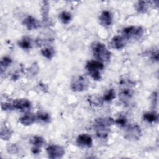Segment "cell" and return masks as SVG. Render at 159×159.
<instances>
[{"label": "cell", "mask_w": 159, "mask_h": 159, "mask_svg": "<svg viewBox=\"0 0 159 159\" xmlns=\"http://www.w3.org/2000/svg\"><path fill=\"white\" fill-rule=\"evenodd\" d=\"M114 124V120L111 117H100L94 120V128L97 136L99 138H106L109 133V127Z\"/></svg>", "instance_id": "1"}, {"label": "cell", "mask_w": 159, "mask_h": 159, "mask_svg": "<svg viewBox=\"0 0 159 159\" xmlns=\"http://www.w3.org/2000/svg\"><path fill=\"white\" fill-rule=\"evenodd\" d=\"M91 49L95 58L101 62L108 61L111 58V52L106 45L99 42H94L91 44Z\"/></svg>", "instance_id": "2"}, {"label": "cell", "mask_w": 159, "mask_h": 159, "mask_svg": "<svg viewBox=\"0 0 159 159\" xmlns=\"http://www.w3.org/2000/svg\"><path fill=\"white\" fill-rule=\"evenodd\" d=\"M104 68V65L98 60L89 61L86 65V69L90 76L96 81H99L101 78V71Z\"/></svg>", "instance_id": "3"}, {"label": "cell", "mask_w": 159, "mask_h": 159, "mask_svg": "<svg viewBox=\"0 0 159 159\" xmlns=\"http://www.w3.org/2000/svg\"><path fill=\"white\" fill-rule=\"evenodd\" d=\"M144 32V29L141 26H129L122 30V36L127 41L131 39H137L140 38Z\"/></svg>", "instance_id": "4"}, {"label": "cell", "mask_w": 159, "mask_h": 159, "mask_svg": "<svg viewBox=\"0 0 159 159\" xmlns=\"http://www.w3.org/2000/svg\"><path fill=\"white\" fill-rule=\"evenodd\" d=\"M88 79L83 76H78L75 78L71 81V88L73 91H83L85 90L88 86Z\"/></svg>", "instance_id": "5"}, {"label": "cell", "mask_w": 159, "mask_h": 159, "mask_svg": "<svg viewBox=\"0 0 159 159\" xmlns=\"http://www.w3.org/2000/svg\"><path fill=\"white\" fill-rule=\"evenodd\" d=\"M47 155L49 158L55 159L60 158L65 154L64 148L60 145H52L48 146L46 149Z\"/></svg>", "instance_id": "6"}, {"label": "cell", "mask_w": 159, "mask_h": 159, "mask_svg": "<svg viewBox=\"0 0 159 159\" xmlns=\"http://www.w3.org/2000/svg\"><path fill=\"white\" fill-rule=\"evenodd\" d=\"M142 135L140 127L137 125L129 126L125 132V137L130 140H139Z\"/></svg>", "instance_id": "7"}, {"label": "cell", "mask_w": 159, "mask_h": 159, "mask_svg": "<svg viewBox=\"0 0 159 159\" xmlns=\"http://www.w3.org/2000/svg\"><path fill=\"white\" fill-rule=\"evenodd\" d=\"M133 85H129V86H124L120 89L119 93V99L124 103L127 104L132 98L134 96V91L131 89V86Z\"/></svg>", "instance_id": "8"}, {"label": "cell", "mask_w": 159, "mask_h": 159, "mask_svg": "<svg viewBox=\"0 0 159 159\" xmlns=\"http://www.w3.org/2000/svg\"><path fill=\"white\" fill-rule=\"evenodd\" d=\"M14 109L19 110L20 111H27L30 109L32 104L30 101L27 99H16L12 103Z\"/></svg>", "instance_id": "9"}, {"label": "cell", "mask_w": 159, "mask_h": 159, "mask_svg": "<svg viewBox=\"0 0 159 159\" xmlns=\"http://www.w3.org/2000/svg\"><path fill=\"white\" fill-rule=\"evenodd\" d=\"M30 143L33 145L32 152L34 154H38L40 152L41 147L44 144V139L40 136H33L30 139Z\"/></svg>", "instance_id": "10"}, {"label": "cell", "mask_w": 159, "mask_h": 159, "mask_svg": "<svg viewBox=\"0 0 159 159\" xmlns=\"http://www.w3.org/2000/svg\"><path fill=\"white\" fill-rule=\"evenodd\" d=\"M22 24L29 30L38 29L40 24L38 20L32 16H28L22 21Z\"/></svg>", "instance_id": "11"}, {"label": "cell", "mask_w": 159, "mask_h": 159, "mask_svg": "<svg viewBox=\"0 0 159 159\" xmlns=\"http://www.w3.org/2000/svg\"><path fill=\"white\" fill-rule=\"evenodd\" d=\"M100 24L104 27H108L112 22V14L109 11H103L99 17Z\"/></svg>", "instance_id": "12"}, {"label": "cell", "mask_w": 159, "mask_h": 159, "mask_svg": "<svg viewBox=\"0 0 159 159\" xmlns=\"http://www.w3.org/2000/svg\"><path fill=\"white\" fill-rule=\"evenodd\" d=\"M76 143L80 146L83 147H91L93 144V140L90 135L86 134H83L77 137Z\"/></svg>", "instance_id": "13"}, {"label": "cell", "mask_w": 159, "mask_h": 159, "mask_svg": "<svg viewBox=\"0 0 159 159\" xmlns=\"http://www.w3.org/2000/svg\"><path fill=\"white\" fill-rule=\"evenodd\" d=\"M127 40L122 35H116L114 37L110 42L112 48L115 49H121L126 44Z\"/></svg>", "instance_id": "14"}, {"label": "cell", "mask_w": 159, "mask_h": 159, "mask_svg": "<svg viewBox=\"0 0 159 159\" xmlns=\"http://www.w3.org/2000/svg\"><path fill=\"white\" fill-rule=\"evenodd\" d=\"M36 121V116L35 114L27 112L19 118V122L24 125H30Z\"/></svg>", "instance_id": "15"}, {"label": "cell", "mask_w": 159, "mask_h": 159, "mask_svg": "<svg viewBox=\"0 0 159 159\" xmlns=\"http://www.w3.org/2000/svg\"><path fill=\"white\" fill-rule=\"evenodd\" d=\"M41 13L43 23H47L49 21V3L47 1H43L41 4Z\"/></svg>", "instance_id": "16"}, {"label": "cell", "mask_w": 159, "mask_h": 159, "mask_svg": "<svg viewBox=\"0 0 159 159\" xmlns=\"http://www.w3.org/2000/svg\"><path fill=\"white\" fill-rule=\"evenodd\" d=\"M150 3V1H139L135 5V9L139 13H145L147 11Z\"/></svg>", "instance_id": "17"}, {"label": "cell", "mask_w": 159, "mask_h": 159, "mask_svg": "<svg viewBox=\"0 0 159 159\" xmlns=\"http://www.w3.org/2000/svg\"><path fill=\"white\" fill-rule=\"evenodd\" d=\"M143 120L150 123L156 122L158 119V116L157 113H156L155 112H146L143 114Z\"/></svg>", "instance_id": "18"}, {"label": "cell", "mask_w": 159, "mask_h": 159, "mask_svg": "<svg viewBox=\"0 0 159 159\" xmlns=\"http://www.w3.org/2000/svg\"><path fill=\"white\" fill-rule=\"evenodd\" d=\"M18 45L23 49H30L32 47V40L29 37L27 36L24 37L18 42Z\"/></svg>", "instance_id": "19"}, {"label": "cell", "mask_w": 159, "mask_h": 159, "mask_svg": "<svg viewBox=\"0 0 159 159\" xmlns=\"http://www.w3.org/2000/svg\"><path fill=\"white\" fill-rule=\"evenodd\" d=\"M36 120L43 122H48L50 120V116L48 113L43 111H39L36 114Z\"/></svg>", "instance_id": "20"}, {"label": "cell", "mask_w": 159, "mask_h": 159, "mask_svg": "<svg viewBox=\"0 0 159 159\" xmlns=\"http://www.w3.org/2000/svg\"><path fill=\"white\" fill-rule=\"evenodd\" d=\"M12 134V131L11 129L7 127V126H4L1 127V138L2 140H9Z\"/></svg>", "instance_id": "21"}, {"label": "cell", "mask_w": 159, "mask_h": 159, "mask_svg": "<svg viewBox=\"0 0 159 159\" xmlns=\"http://www.w3.org/2000/svg\"><path fill=\"white\" fill-rule=\"evenodd\" d=\"M41 53L43 57H45L47 59L50 60L55 55V49L53 47H46V48H44L42 49L41 50Z\"/></svg>", "instance_id": "22"}, {"label": "cell", "mask_w": 159, "mask_h": 159, "mask_svg": "<svg viewBox=\"0 0 159 159\" xmlns=\"http://www.w3.org/2000/svg\"><path fill=\"white\" fill-rule=\"evenodd\" d=\"M59 19L64 24H68L71 20V14L67 11H63L59 14Z\"/></svg>", "instance_id": "23"}, {"label": "cell", "mask_w": 159, "mask_h": 159, "mask_svg": "<svg viewBox=\"0 0 159 159\" xmlns=\"http://www.w3.org/2000/svg\"><path fill=\"white\" fill-rule=\"evenodd\" d=\"M12 60L7 57H3L1 60V73L2 74L3 71L11 64Z\"/></svg>", "instance_id": "24"}, {"label": "cell", "mask_w": 159, "mask_h": 159, "mask_svg": "<svg viewBox=\"0 0 159 159\" xmlns=\"http://www.w3.org/2000/svg\"><path fill=\"white\" fill-rule=\"evenodd\" d=\"M116 94L115 91L113 89H110L109 91L104 95L102 99L105 101H112L114 98H115Z\"/></svg>", "instance_id": "25"}, {"label": "cell", "mask_w": 159, "mask_h": 159, "mask_svg": "<svg viewBox=\"0 0 159 159\" xmlns=\"http://www.w3.org/2000/svg\"><path fill=\"white\" fill-rule=\"evenodd\" d=\"M7 150L9 153L15 154L17 152V148L15 144H11L7 147Z\"/></svg>", "instance_id": "26"}, {"label": "cell", "mask_w": 159, "mask_h": 159, "mask_svg": "<svg viewBox=\"0 0 159 159\" xmlns=\"http://www.w3.org/2000/svg\"><path fill=\"white\" fill-rule=\"evenodd\" d=\"M114 123L117 124V125L124 127L127 124V119L124 117H120L117 119L116 120H114Z\"/></svg>", "instance_id": "27"}, {"label": "cell", "mask_w": 159, "mask_h": 159, "mask_svg": "<svg viewBox=\"0 0 159 159\" xmlns=\"http://www.w3.org/2000/svg\"><path fill=\"white\" fill-rule=\"evenodd\" d=\"M1 108L5 111H11L14 109L12 104L11 103H2Z\"/></svg>", "instance_id": "28"}]
</instances>
